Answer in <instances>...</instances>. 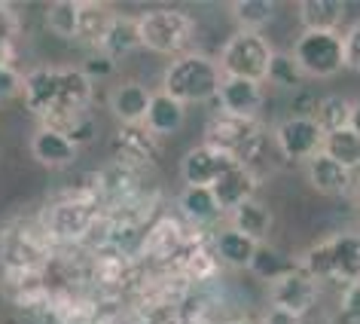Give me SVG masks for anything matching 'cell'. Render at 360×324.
<instances>
[{
	"label": "cell",
	"instance_id": "cell-8",
	"mask_svg": "<svg viewBox=\"0 0 360 324\" xmlns=\"http://www.w3.org/2000/svg\"><path fill=\"white\" fill-rule=\"evenodd\" d=\"M95 218L98 211L89 196L86 199H61L43 218V232L58 242H77L95 227Z\"/></svg>",
	"mask_w": 360,
	"mask_h": 324
},
{
	"label": "cell",
	"instance_id": "cell-9",
	"mask_svg": "<svg viewBox=\"0 0 360 324\" xmlns=\"http://www.w3.org/2000/svg\"><path fill=\"white\" fill-rule=\"evenodd\" d=\"M275 138H278V150H281L287 159L309 162L311 156L321 153L323 132L318 129V123H314L311 116H290V120H284L278 125Z\"/></svg>",
	"mask_w": 360,
	"mask_h": 324
},
{
	"label": "cell",
	"instance_id": "cell-30",
	"mask_svg": "<svg viewBox=\"0 0 360 324\" xmlns=\"http://www.w3.org/2000/svg\"><path fill=\"white\" fill-rule=\"evenodd\" d=\"M266 80H272L275 86L281 89H300L305 74L300 70L293 56H284V52H275L272 61H269V70H266Z\"/></svg>",
	"mask_w": 360,
	"mask_h": 324
},
{
	"label": "cell",
	"instance_id": "cell-26",
	"mask_svg": "<svg viewBox=\"0 0 360 324\" xmlns=\"http://www.w3.org/2000/svg\"><path fill=\"white\" fill-rule=\"evenodd\" d=\"M180 211L186 214L190 223H214L220 218V208L208 187H186L180 193Z\"/></svg>",
	"mask_w": 360,
	"mask_h": 324
},
{
	"label": "cell",
	"instance_id": "cell-28",
	"mask_svg": "<svg viewBox=\"0 0 360 324\" xmlns=\"http://www.w3.org/2000/svg\"><path fill=\"white\" fill-rule=\"evenodd\" d=\"M232 19L238 22L241 31L259 34V28H266L275 19V4L272 0H238L232 4Z\"/></svg>",
	"mask_w": 360,
	"mask_h": 324
},
{
	"label": "cell",
	"instance_id": "cell-27",
	"mask_svg": "<svg viewBox=\"0 0 360 324\" xmlns=\"http://www.w3.org/2000/svg\"><path fill=\"white\" fill-rule=\"evenodd\" d=\"M254 248L257 242H250L248 236H241L236 230H220L217 232V242H214V251H217V257L223 263L229 266H248L250 257H254Z\"/></svg>",
	"mask_w": 360,
	"mask_h": 324
},
{
	"label": "cell",
	"instance_id": "cell-12",
	"mask_svg": "<svg viewBox=\"0 0 360 324\" xmlns=\"http://www.w3.org/2000/svg\"><path fill=\"white\" fill-rule=\"evenodd\" d=\"M217 101L226 116H241V120H254L257 111L263 107V89L250 80H232L223 77L217 89Z\"/></svg>",
	"mask_w": 360,
	"mask_h": 324
},
{
	"label": "cell",
	"instance_id": "cell-21",
	"mask_svg": "<svg viewBox=\"0 0 360 324\" xmlns=\"http://www.w3.org/2000/svg\"><path fill=\"white\" fill-rule=\"evenodd\" d=\"M232 230L241 232V236H248L250 242H266L269 230H272V211H269L266 202L259 199H248L241 202L236 211H232Z\"/></svg>",
	"mask_w": 360,
	"mask_h": 324
},
{
	"label": "cell",
	"instance_id": "cell-24",
	"mask_svg": "<svg viewBox=\"0 0 360 324\" xmlns=\"http://www.w3.org/2000/svg\"><path fill=\"white\" fill-rule=\"evenodd\" d=\"M113 15L104 4H79L77 6V40L83 43H92V46H98L107 31V25L113 22Z\"/></svg>",
	"mask_w": 360,
	"mask_h": 324
},
{
	"label": "cell",
	"instance_id": "cell-22",
	"mask_svg": "<svg viewBox=\"0 0 360 324\" xmlns=\"http://www.w3.org/2000/svg\"><path fill=\"white\" fill-rule=\"evenodd\" d=\"M345 19V4L342 0H302L300 22L305 31H336Z\"/></svg>",
	"mask_w": 360,
	"mask_h": 324
},
{
	"label": "cell",
	"instance_id": "cell-19",
	"mask_svg": "<svg viewBox=\"0 0 360 324\" xmlns=\"http://www.w3.org/2000/svg\"><path fill=\"white\" fill-rule=\"evenodd\" d=\"M184 116H186L184 104H177L174 98H168L165 92H156L150 98L147 116H143V129H147L153 138H159V135H174L180 125H184Z\"/></svg>",
	"mask_w": 360,
	"mask_h": 324
},
{
	"label": "cell",
	"instance_id": "cell-31",
	"mask_svg": "<svg viewBox=\"0 0 360 324\" xmlns=\"http://www.w3.org/2000/svg\"><path fill=\"white\" fill-rule=\"evenodd\" d=\"M77 6L70 0H61V4H52L46 10V25L52 34L58 37H77Z\"/></svg>",
	"mask_w": 360,
	"mask_h": 324
},
{
	"label": "cell",
	"instance_id": "cell-37",
	"mask_svg": "<svg viewBox=\"0 0 360 324\" xmlns=\"http://www.w3.org/2000/svg\"><path fill=\"white\" fill-rule=\"evenodd\" d=\"M110 68H113V61L107 58V56H101V52H98V56L89 58L79 70H83V74H86L89 80H95V77H107V74H110Z\"/></svg>",
	"mask_w": 360,
	"mask_h": 324
},
{
	"label": "cell",
	"instance_id": "cell-7",
	"mask_svg": "<svg viewBox=\"0 0 360 324\" xmlns=\"http://www.w3.org/2000/svg\"><path fill=\"white\" fill-rule=\"evenodd\" d=\"M49 251L40 232L25 223H10L0 236V263L6 273H40Z\"/></svg>",
	"mask_w": 360,
	"mask_h": 324
},
{
	"label": "cell",
	"instance_id": "cell-10",
	"mask_svg": "<svg viewBox=\"0 0 360 324\" xmlns=\"http://www.w3.org/2000/svg\"><path fill=\"white\" fill-rule=\"evenodd\" d=\"M211 196L214 202H217L220 211H236L241 202L254 199V190H257V175L250 166H238V162H232V166L223 172L217 181L211 187Z\"/></svg>",
	"mask_w": 360,
	"mask_h": 324
},
{
	"label": "cell",
	"instance_id": "cell-16",
	"mask_svg": "<svg viewBox=\"0 0 360 324\" xmlns=\"http://www.w3.org/2000/svg\"><path fill=\"white\" fill-rule=\"evenodd\" d=\"M77 144L68 138L65 132L58 129H37L31 138V153L34 159L43 162V166H52V168H61V166H70V162L77 159Z\"/></svg>",
	"mask_w": 360,
	"mask_h": 324
},
{
	"label": "cell",
	"instance_id": "cell-32",
	"mask_svg": "<svg viewBox=\"0 0 360 324\" xmlns=\"http://www.w3.org/2000/svg\"><path fill=\"white\" fill-rule=\"evenodd\" d=\"M52 312H56V318L61 324H89L95 309L89 303H79L77 297H58V300L52 303Z\"/></svg>",
	"mask_w": 360,
	"mask_h": 324
},
{
	"label": "cell",
	"instance_id": "cell-20",
	"mask_svg": "<svg viewBox=\"0 0 360 324\" xmlns=\"http://www.w3.org/2000/svg\"><path fill=\"white\" fill-rule=\"evenodd\" d=\"M309 184L314 187L318 193H327V196H342L351 187V172L345 166H339V162H333L330 156H318L309 159Z\"/></svg>",
	"mask_w": 360,
	"mask_h": 324
},
{
	"label": "cell",
	"instance_id": "cell-17",
	"mask_svg": "<svg viewBox=\"0 0 360 324\" xmlns=\"http://www.w3.org/2000/svg\"><path fill=\"white\" fill-rule=\"evenodd\" d=\"M150 98H153V92L147 86L122 83V86H116V92L110 95V111L122 125H138V123H143V116H147Z\"/></svg>",
	"mask_w": 360,
	"mask_h": 324
},
{
	"label": "cell",
	"instance_id": "cell-25",
	"mask_svg": "<svg viewBox=\"0 0 360 324\" xmlns=\"http://www.w3.org/2000/svg\"><path fill=\"white\" fill-rule=\"evenodd\" d=\"M321 153L330 156L333 162H339V166H345L348 172H354V168L360 166V138L351 129L330 132V135H323Z\"/></svg>",
	"mask_w": 360,
	"mask_h": 324
},
{
	"label": "cell",
	"instance_id": "cell-33",
	"mask_svg": "<svg viewBox=\"0 0 360 324\" xmlns=\"http://www.w3.org/2000/svg\"><path fill=\"white\" fill-rule=\"evenodd\" d=\"M15 40H19V15L13 6L0 4V61H10Z\"/></svg>",
	"mask_w": 360,
	"mask_h": 324
},
{
	"label": "cell",
	"instance_id": "cell-34",
	"mask_svg": "<svg viewBox=\"0 0 360 324\" xmlns=\"http://www.w3.org/2000/svg\"><path fill=\"white\" fill-rule=\"evenodd\" d=\"M19 92H22V74L10 61H0V104L13 101Z\"/></svg>",
	"mask_w": 360,
	"mask_h": 324
},
{
	"label": "cell",
	"instance_id": "cell-1",
	"mask_svg": "<svg viewBox=\"0 0 360 324\" xmlns=\"http://www.w3.org/2000/svg\"><path fill=\"white\" fill-rule=\"evenodd\" d=\"M300 273L311 282H360V236L357 232H336L318 242L311 251L296 260Z\"/></svg>",
	"mask_w": 360,
	"mask_h": 324
},
{
	"label": "cell",
	"instance_id": "cell-13",
	"mask_svg": "<svg viewBox=\"0 0 360 324\" xmlns=\"http://www.w3.org/2000/svg\"><path fill=\"white\" fill-rule=\"evenodd\" d=\"M56 95H58V68H34L31 74L22 77V98L25 107L31 113H37L40 120H46L56 107Z\"/></svg>",
	"mask_w": 360,
	"mask_h": 324
},
{
	"label": "cell",
	"instance_id": "cell-36",
	"mask_svg": "<svg viewBox=\"0 0 360 324\" xmlns=\"http://www.w3.org/2000/svg\"><path fill=\"white\" fill-rule=\"evenodd\" d=\"M342 312H345L348 318L360 321V282L345 287V294H342Z\"/></svg>",
	"mask_w": 360,
	"mask_h": 324
},
{
	"label": "cell",
	"instance_id": "cell-23",
	"mask_svg": "<svg viewBox=\"0 0 360 324\" xmlns=\"http://www.w3.org/2000/svg\"><path fill=\"white\" fill-rule=\"evenodd\" d=\"M248 269L254 273L257 278H263V282L269 285H275L278 278H284V275H290L296 263L293 260H287L281 251H275L272 245H266V242H259V245L254 248V257H250V263Z\"/></svg>",
	"mask_w": 360,
	"mask_h": 324
},
{
	"label": "cell",
	"instance_id": "cell-35",
	"mask_svg": "<svg viewBox=\"0 0 360 324\" xmlns=\"http://www.w3.org/2000/svg\"><path fill=\"white\" fill-rule=\"evenodd\" d=\"M342 43H345V68L360 74V22L342 37Z\"/></svg>",
	"mask_w": 360,
	"mask_h": 324
},
{
	"label": "cell",
	"instance_id": "cell-5",
	"mask_svg": "<svg viewBox=\"0 0 360 324\" xmlns=\"http://www.w3.org/2000/svg\"><path fill=\"white\" fill-rule=\"evenodd\" d=\"M293 58L305 77L327 80L345 68V43L339 31H302L293 46Z\"/></svg>",
	"mask_w": 360,
	"mask_h": 324
},
{
	"label": "cell",
	"instance_id": "cell-6",
	"mask_svg": "<svg viewBox=\"0 0 360 324\" xmlns=\"http://www.w3.org/2000/svg\"><path fill=\"white\" fill-rule=\"evenodd\" d=\"M195 31V22L180 10H150L138 19V34H141V46H147L150 52H180L190 43Z\"/></svg>",
	"mask_w": 360,
	"mask_h": 324
},
{
	"label": "cell",
	"instance_id": "cell-4",
	"mask_svg": "<svg viewBox=\"0 0 360 324\" xmlns=\"http://www.w3.org/2000/svg\"><path fill=\"white\" fill-rule=\"evenodd\" d=\"M263 144V129L257 120H241V116H217L211 120L208 132H205V147L217 150L220 156H226L229 162L248 166L250 159L259 153Z\"/></svg>",
	"mask_w": 360,
	"mask_h": 324
},
{
	"label": "cell",
	"instance_id": "cell-39",
	"mask_svg": "<svg viewBox=\"0 0 360 324\" xmlns=\"http://www.w3.org/2000/svg\"><path fill=\"white\" fill-rule=\"evenodd\" d=\"M348 129L360 138V101L357 104H351V113H348Z\"/></svg>",
	"mask_w": 360,
	"mask_h": 324
},
{
	"label": "cell",
	"instance_id": "cell-3",
	"mask_svg": "<svg viewBox=\"0 0 360 324\" xmlns=\"http://www.w3.org/2000/svg\"><path fill=\"white\" fill-rule=\"evenodd\" d=\"M275 49L263 34L238 31L226 40V46L220 49V74L232 80H250V83H263L269 61H272Z\"/></svg>",
	"mask_w": 360,
	"mask_h": 324
},
{
	"label": "cell",
	"instance_id": "cell-14",
	"mask_svg": "<svg viewBox=\"0 0 360 324\" xmlns=\"http://www.w3.org/2000/svg\"><path fill=\"white\" fill-rule=\"evenodd\" d=\"M113 150H116V156H120V162H125V166L143 168L156 159V138L143 129V123L122 125L113 138Z\"/></svg>",
	"mask_w": 360,
	"mask_h": 324
},
{
	"label": "cell",
	"instance_id": "cell-38",
	"mask_svg": "<svg viewBox=\"0 0 360 324\" xmlns=\"http://www.w3.org/2000/svg\"><path fill=\"white\" fill-rule=\"evenodd\" d=\"M263 324H302V315H293V312H284V309H269Z\"/></svg>",
	"mask_w": 360,
	"mask_h": 324
},
{
	"label": "cell",
	"instance_id": "cell-29",
	"mask_svg": "<svg viewBox=\"0 0 360 324\" xmlns=\"http://www.w3.org/2000/svg\"><path fill=\"white\" fill-rule=\"evenodd\" d=\"M348 113H351V104L345 101V98L330 95V98H323V101L318 104V111H314L311 120L318 123V129L323 135H330V132L348 129Z\"/></svg>",
	"mask_w": 360,
	"mask_h": 324
},
{
	"label": "cell",
	"instance_id": "cell-15",
	"mask_svg": "<svg viewBox=\"0 0 360 324\" xmlns=\"http://www.w3.org/2000/svg\"><path fill=\"white\" fill-rule=\"evenodd\" d=\"M229 166L232 162L226 156H220L217 150H211V147L202 144V147H195L184 156L180 172H184V177H186V187H211Z\"/></svg>",
	"mask_w": 360,
	"mask_h": 324
},
{
	"label": "cell",
	"instance_id": "cell-40",
	"mask_svg": "<svg viewBox=\"0 0 360 324\" xmlns=\"http://www.w3.org/2000/svg\"><path fill=\"white\" fill-rule=\"evenodd\" d=\"M229 324H254V321H229Z\"/></svg>",
	"mask_w": 360,
	"mask_h": 324
},
{
	"label": "cell",
	"instance_id": "cell-11",
	"mask_svg": "<svg viewBox=\"0 0 360 324\" xmlns=\"http://www.w3.org/2000/svg\"><path fill=\"white\" fill-rule=\"evenodd\" d=\"M269 297H272L275 309L302 315L305 309H311L314 300H318V285H314L305 273H300V266H296L290 275H284V278H278L275 285H269Z\"/></svg>",
	"mask_w": 360,
	"mask_h": 324
},
{
	"label": "cell",
	"instance_id": "cell-18",
	"mask_svg": "<svg viewBox=\"0 0 360 324\" xmlns=\"http://www.w3.org/2000/svg\"><path fill=\"white\" fill-rule=\"evenodd\" d=\"M141 46V34H138V19H131V15H113V22L107 25L101 43H98V49H101V56H107L110 61L129 56Z\"/></svg>",
	"mask_w": 360,
	"mask_h": 324
},
{
	"label": "cell",
	"instance_id": "cell-2",
	"mask_svg": "<svg viewBox=\"0 0 360 324\" xmlns=\"http://www.w3.org/2000/svg\"><path fill=\"white\" fill-rule=\"evenodd\" d=\"M220 80L223 74H220L217 61L202 56V52H186V56H177L171 61V68L165 70L162 92L186 107V104H199L217 95Z\"/></svg>",
	"mask_w": 360,
	"mask_h": 324
}]
</instances>
